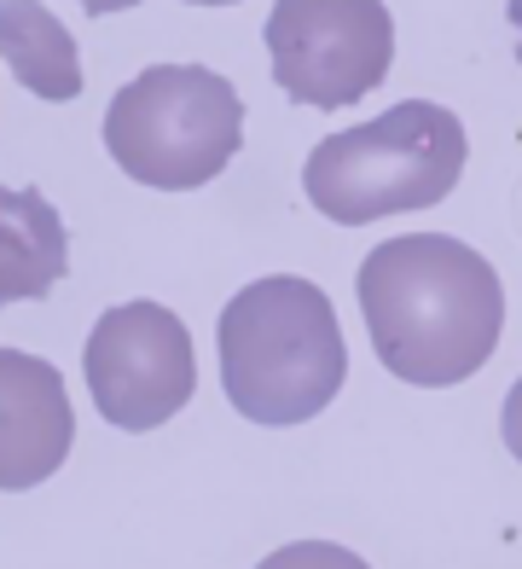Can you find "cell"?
I'll return each instance as SVG.
<instances>
[{
	"mask_svg": "<svg viewBox=\"0 0 522 569\" xmlns=\"http://www.w3.org/2000/svg\"><path fill=\"white\" fill-rule=\"evenodd\" d=\"M360 315L383 372L418 390L476 378L505 326V291L482 250L448 232H401L360 262Z\"/></svg>",
	"mask_w": 522,
	"mask_h": 569,
	"instance_id": "obj_1",
	"label": "cell"
},
{
	"mask_svg": "<svg viewBox=\"0 0 522 569\" xmlns=\"http://www.w3.org/2000/svg\"><path fill=\"white\" fill-rule=\"evenodd\" d=\"M221 390L250 425H308L349 378V343L337 308L302 273H268L221 308L215 326Z\"/></svg>",
	"mask_w": 522,
	"mask_h": 569,
	"instance_id": "obj_2",
	"label": "cell"
},
{
	"mask_svg": "<svg viewBox=\"0 0 522 569\" xmlns=\"http://www.w3.org/2000/svg\"><path fill=\"white\" fill-rule=\"evenodd\" d=\"M464 122L435 99H401L308 151L302 192L337 227L430 210L464 174Z\"/></svg>",
	"mask_w": 522,
	"mask_h": 569,
	"instance_id": "obj_3",
	"label": "cell"
},
{
	"mask_svg": "<svg viewBox=\"0 0 522 569\" xmlns=\"http://www.w3.org/2000/svg\"><path fill=\"white\" fill-rule=\"evenodd\" d=\"M244 146V99L209 64H151L104 111L111 163L157 192L209 187Z\"/></svg>",
	"mask_w": 522,
	"mask_h": 569,
	"instance_id": "obj_4",
	"label": "cell"
},
{
	"mask_svg": "<svg viewBox=\"0 0 522 569\" xmlns=\"http://www.w3.org/2000/svg\"><path fill=\"white\" fill-rule=\"evenodd\" d=\"M261 36L279 88L313 111L365 99L395 59V18L383 0H273Z\"/></svg>",
	"mask_w": 522,
	"mask_h": 569,
	"instance_id": "obj_5",
	"label": "cell"
},
{
	"mask_svg": "<svg viewBox=\"0 0 522 569\" xmlns=\"http://www.w3.org/2000/svg\"><path fill=\"white\" fill-rule=\"evenodd\" d=\"M88 390L104 425L117 430H157L169 425L198 390L192 331L163 302H122L104 308L88 338Z\"/></svg>",
	"mask_w": 522,
	"mask_h": 569,
	"instance_id": "obj_6",
	"label": "cell"
},
{
	"mask_svg": "<svg viewBox=\"0 0 522 569\" xmlns=\"http://www.w3.org/2000/svg\"><path fill=\"white\" fill-rule=\"evenodd\" d=\"M76 442V407L52 360L0 349V488L47 482L70 459Z\"/></svg>",
	"mask_w": 522,
	"mask_h": 569,
	"instance_id": "obj_7",
	"label": "cell"
},
{
	"mask_svg": "<svg viewBox=\"0 0 522 569\" xmlns=\"http://www.w3.org/2000/svg\"><path fill=\"white\" fill-rule=\"evenodd\" d=\"M70 273L59 210L36 187H0V308L36 302Z\"/></svg>",
	"mask_w": 522,
	"mask_h": 569,
	"instance_id": "obj_8",
	"label": "cell"
},
{
	"mask_svg": "<svg viewBox=\"0 0 522 569\" xmlns=\"http://www.w3.org/2000/svg\"><path fill=\"white\" fill-rule=\"evenodd\" d=\"M0 59L36 99H64L82 93V59H76V36L52 18L41 0H0Z\"/></svg>",
	"mask_w": 522,
	"mask_h": 569,
	"instance_id": "obj_9",
	"label": "cell"
},
{
	"mask_svg": "<svg viewBox=\"0 0 522 569\" xmlns=\"http://www.w3.org/2000/svg\"><path fill=\"white\" fill-rule=\"evenodd\" d=\"M255 569H372V563L349 547H337V540H291V547L268 552Z\"/></svg>",
	"mask_w": 522,
	"mask_h": 569,
	"instance_id": "obj_10",
	"label": "cell"
},
{
	"mask_svg": "<svg viewBox=\"0 0 522 569\" xmlns=\"http://www.w3.org/2000/svg\"><path fill=\"white\" fill-rule=\"evenodd\" d=\"M500 430H505V448H511V459L522 465V378L511 383V396H505V412H500Z\"/></svg>",
	"mask_w": 522,
	"mask_h": 569,
	"instance_id": "obj_11",
	"label": "cell"
},
{
	"mask_svg": "<svg viewBox=\"0 0 522 569\" xmlns=\"http://www.w3.org/2000/svg\"><path fill=\"white\" fill-rule=\"evenodd\" d=\"M88 18H104V12H128V7H140V0H76Z\"/></svg>",
	"mask_w": 522,
	"mask_h": 569,
	"instance_id": "obj_12",
	"label": "cell"
},
{
	"mask_svg": "<svg viewBox=\"0 0 522 569\" xmlns=\"http://www.w3.org/2000/svg\"><path fill=\"white\" fill-rule=\"evenodd\" d=\"M505 12H511V23L522 30V0H505ZM516 64H522V41H516Z\"/></svg>",
	"mask_w": 522,
	"mask_h": 569,
	"instance_id": "obj_13",
	"label": "cell"
},
{
	"mask_svg": "<svg viewBox=\"0 0 522 569\" xmlns=\"http://www.w3.org/2000/svg\"><path fill=\"white\" fill-rule=\"evenodd\" d=\"M192 7H232V0H192Z\"/></svg>",
	"mask_w": 522,
	"mask_h": 569,
	"instance_id": "obj_14",
	"label": "cell"
}]
</instances>
